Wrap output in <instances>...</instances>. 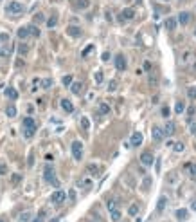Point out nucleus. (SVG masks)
<instances>
[{
    "instance_id": "obj_1",
    "label": "nucleus",
    "mask_w": 196,
    "mask_h": 222,
    "mask_svg": "<svg viewBox=\"0 0 196 222\" xmlns=\"http://www.w3.org/2000/svg\"><path fill=\"white\" fill-rule=\"evenodd\" d=\"M43 179H45V182H49L52 186H60V181L56 179V172H54L52 164H45V168H43Z\"/></svg>"
},
{
    "instance_id": "obj_2",
    "label": "nucleus",
    "mask_w": 196,
    "mask_h": 222,
    "mask_svg": "<svg viewBox=\"0 0 196 222\" xmlns=\"http://www.w3.org/2000/svg\"><path fill=\"white\" fill-rule=\"evenodd\" d=\"M23 11H25V7H23V4H20V2H9V4L6 6V13L11 15V16L23 15Z\"/></svg>"
},
{
    "instance_id": "obj_3",
    "label": "nucleus",
    "mask_w": 196,
    "mask_h": 222,
    "mask_svg": "<svg viewBox=\"0 0 196 222\" xmlns=\"http://www.w3.org/2000/svg\"><path fill=\"white\" fill-rule=\"evenodd\" d=\"M72 155L76 161H81V157H83V143L81 141H74L72 143Z\"/></svg>"
},
{
    "instance_id": "obj_4",
    "label": "nucleus",
    "mask_w": 196,
    "mask_h": 222,
    "mask_svg": "<svg viewBox=\"0 0 196 222\" xmlns=\"http://www.w3.org/2000/svg\"><path fill=\"white\" fill-rule=\"evenodd\" d=\"M65 199H67V193H65L63 190H56V191L51 195V201L54 202V204H61Z\"/></svg>"
},
{
    "instance_id": "obj_5",
    "label": "nucleus",
    "mask_w": 196,
    "mask_h": 222,
    "mask_svg": "<svg viewBox=\"0 0 196 222\" xmlns=\"http://www.w3.org/2000/svg\"><path fill=\"white\" fill-rule=\"evenodd\" d=\"M140 163H142L144 166H151V164L155 163V155H153L151 152H142V155H140Z\"/></svg>"
},
{
    "instance_id": "obj_6",
    "label": "nucleus",
    "mask_w": 196,
    "mask_h": 222,
    "mask_svg": "<svg viewBox=\"0 0 196 222\" xmlns=\"http://www.w3.org/2000/svg\"><path fill=\"white\" fill-rule=\"evenodd\" d=\"M126 67H128L126 65V58H124L123 54H117L115 56V69L117 71H126Z\"/></svg>"
},
{
    "instance_id": "obj_7",
    "label": "nucleus",
    "mask_w": 196,
    "mask_h": 222,
    "mask_svg": "<svg viewBox=\"0 0 196 222\" xmlns=\"http://www.w3.org/2000/svg\"><path fill=\"white\" fill-rule=\"evenodd\" d=\"M176 24H178V22H176L175 16H167V18L164 20L165 31H175V29H176Z\"/></svg>"
},
{
    "instance_id": "obj_8",
    "label": "nucleus",
    "mask_w": 196,
    "mask_h": 222,
    "mask_svg": "<svg viewBox=\"0 0 196 222\" xmlns=\"http://www.w3.org/2000/svg\"><path fill=\"white\" fill-rule=\"evenodd\" d=\"M189 20H191V13H187V11H182V13H178V16H176V22H180L182 25L189 24Z\"/></svg>"
},
{
    "instance_id": "obj_9",
    "label": "nucleus",
    "mask_w": 196,
    "mask_h": 222,
    "mask_svg": "<svg viewBox=\"0 0 196 222\" xmlns=\"http://www.w3.org/2000/svg\"><path fill=\"white\" fill-rule=\"evenodd\" d=\"M133 18H135V11L131 9V7L123 9V13H121V20H133Z\"/></svg>"
},
{
    "instance_id": "obj_10",
    "label": "nucleus",
    "mask_w": 196,
    "mask_h": 222,
    "mask_svg": "<svg viewBox=\"0 0 196 222\" xmlns=\"http://www.w3.org/2000/svg\"><path fill=\"white\" fill-rule=\"evenodd\" d=\"M130 145H131V146H140V145H142V134H140V132H135L133 136H131V139H130Z\"/></svg>"
},
{
    "instance_id": "obj_11",
    "label": "nucleus",
    "mask_w": 196,
    "mask_h": 222,
    "mask_svg": "<svg viewBox=\"0 0 196 222\" xmlns=\"http://www.w3.org/2000/svg\"><path fill=\"white\" fill-rule=\"evenodd\" d=\"M60 105H61V108L67 112V114H72V112H74V105H72V101H70V99H61V103H60Z\"/></svg>"
},
{
    "instance_id": "obj_12",
    "label": "nucleus",
    "mask_w": 196,
    "mask_h": 222,
    "mask_svg": "<svg viewBox=\"0 0 196 222\" xmlns=\"http://www.w3.org/2000/svg\"><path fill=\"white\" fill-rule=\"evenodd\" d=\"M151 136H153L155 141H162V139H164V132H162L160 127H153L151 128Z\"/></svg>"
},
{
    "instance_id": "obj_13",
    "label": "nucleus",
    "mask_w": 196,
    "mask_h": 222,
    "mask_svg": "<svg viewBox=\"0 0 196 222\" xmlns=\"http://www.w3.org/2000/svg\"><path fill=\"white\" fill-rule=\"evenodd\" d=\"M162 132H164L165 137L173 136V134H175V123H173V121H167V123H165V128L162 130Z\"/></svg>"
},
{
    "instance_id": "obj_14",
    "label": "nucleus",
    "mask_w": 196,
    "mask_h": 222,
    "mask_svg": "<svg viewBox=\"0 0 196 222\" xmlns=\"http://www.w3.org/2000/svg\"><path fill=\"white\" fill-rule=\"evenodd\" d=\"M22 125H23V128H31V130H36V121H34L31 116L25 117V119L22 121Z\"/></svg>"
},
{
    "instance_id": "obj_15",
    "label": "nucleus",
    "mask_w": 196,
    "mask_h": 222,
    "mask_svg": "<svg viewBox=\"0 0 196 222\" xmlns=\"http://www.w3.org/2000/svg\"><path fill=\"white\" fill-rule=\"evenodd\" d=\"M81 90H83L81 81H72V83H70V92H74V94H81Z\"/></svg>"
},
{
    "instance_id": "obj_16",
    "label": "nucleus",
    "mask_w": 196,
    "mask_h": 222,
    "mask_svg": "<svg viewBox=\"0 0 196 222\" xmlns=\"http://www.w3.org/2000/svg\"><path fill=\"white\" fill-rule=\"evenodd\" d=\"M72 6L76 7V9H86V7L90 6V0H76Z\"/></svg>"
},
{
    "instance_id": "obj_17",
    "label": "nucleus",
    "mask_w": 196,
    "mask_h": 222,
    "mask_svg": "<svg viewBox=\"0 0 196 222\" xmlns=\"http://www.w3.org/2000/svg\"><path fill=\"white\" fill-rule=\"evenodd\" d=\"M67 34H70L72 38H77V36H81V29L76 27V25H70V27L67 29Z\"/></svg>"
},
{
    "instance_id": "obj_18",
    "label": "nucleus",
    "mask_w": 196,
    "mask_h": 222,
    "mask_svg": "<svg viewBox=\"0 0 196 222\" xmlns=\"http://www.w3.org/2000/svg\"><path fill=\"white\" fill-rule=\"evenodd\" d=\"M76 184H77V188H90V186H92V179L83 177V179H79Z\"/></svg>"
},
{
    "instance_id": "obj_19",
    "label": "nucleus",
    "mask_w": 196,
    "mask_h": 222,
    "mask_svg": "<svg viewBox=\"0 0 196 222\" xmlns=\"http://www.w3.org/2000/svg\"><path fill=\"white\" fill-rule=\"evenodd\" d=\"M106 206H108V211L110 213L115 211V210H119V206H117V201H115V199H108V201H106Z\"/></svg>"
},
{
    "instance_id": "obj_20",
    "label": "nucleus",
    "mask_w": 196,
    "mask_h": 222,
    "mask_svg": "<svg viewBox=\"0 0 196 222\" xmlns=\"http://www.w3.org/2000/svg\"><path fill=\"white\" fill-rule=\"evenodd\" d=\"M184 168L191 173V177H196V164H193V163H186V164H184Z\"/></svg>"
},
{
    "instance_id": "obj_21",
    "label": "nucleus",
    "mask_w": 196,
    "mask_h": 222,
    "mask_svg": "<svg viewBox=\"0 0 196 222\" xmlns=\"http://www.w3.org/2000/svg\"><path fill=\"white\" fill-rule=\"evenodd\" d=\"M18 114V110H16V107H13V105H9V107H6V116L7 117H15Z\"/></svg>"
},
{
    "instance_id": "obj_22",
    "label": "nucleus",
    "mask_w": 196,
    "mask_h": 222,
    "mask_svg": "<svg viewBox=\"0 0 196 222\" xmlns=\"http://www.w3.org/2000/svg\"><path fill=\"white\" fill-rule=\"evenodd\" d=\"M6 96H7L9 99H16V98H18V92H16L13 87H7V89H6Z\"/></svg>"
},
{
    "instance_id": "obj_23",
    "label": "nucleus",
    "mask_w": 196,
    "mask_h": 222,
    "mask_svg": "<svg viewBox=\"0 0 196 222\" xmlns=\"http://www.w3.org/2000/svg\"><path fill=\"white\" fill-rule=\"evenodd\" d=\"M16 36H18L20 40H25V38L29 36V31H27V27H20V29H18V33H16Z\"/></svg>"
},
{
    "instance_id": "obj_24",
    "label": "nucleus",
    "mask_w": 196,
    "mask_h": 222,
    "mask_svg": "<svg viewBox=\"0 0 196 222\" xmlns=\"http://www.w3.org/2000/svg\"><path fill=\"white\" fill-rule=\"evenodd\" d=\"M175 112L176 114H184V112H186V105H184V101H176Z\"/></svg>"
},
{
    "instance_id": "obj_25",
    "label": "nucleus",
    "mask_w": 196,
    "mask_h": 222,
    "mask_svg": "<svg viewBox=\"0 0 196 222\" xmlns=\"http://www.w3.org/2000/svg\"><path fill=\"white\" fill-rule=\"evenodd\" d=\"M31 211H23L20 215V217H18V222H31Z\"/></svg>"
},
{
    "instance_id": "obj_26",
    "label": "nucleus",
    "mask_w": 196,
    "mask_h": 222,
    "mask_svg": "<svg viewBox=\"0 0 196 222\" xmlns=\"http://www.w3.org/2000/svg\"><path fill=\"white\" fill-rule=\"evenodd\" d=\"M165 204H167V199H165V197H160V199H158V204H156V211L160 213L162 210H164Z\"/></svg>"
},
{
    "instance_id": "obj_27",
    "label": "nucleus",
    "mask_w": 196,
    "mask_h": 222,
    "mask_svg": "<svg viewBox=\"0 0 196 222\" xmlns=\"http://www.w3.org/2000/svg\"><path fill=\"white\" fill-rule=\"evenodd\" d=\"M27 31H29V34H32V36H36V38L40 36V29H38L36 25H29V27H27Z\"/></svg>"
},
{
    "instance_id": "obj_28",
    "label": "nucleus",
    "mask_w": 196,
    "mask_h": 222,
    "mask_svg": "<svg viewBox=\"0 0 196 222\" xmlns=\"http://www.w3.org/2000/svg\"><path fill=\"white\" fill-rule=\"evenodd\" d=\"M79 121H81V128H83V130H88V128H90V119H88V117L83 116Z\"/></svg>"
},
{
    "instance_id": "obj_29",
    "label": "nucleus",
    "mask_w": 196,
    "mask_h": 222,
    "mask_svg": "<svg viewBox=\"0 0 196 222\" xmlns=\"http://www.w3.org/2000/svg\"><path fill=\"white\" fill-rule=\"evenodd\" d=\"M175 215H176V219H178V220H186V219H187V210H178Z\"/></svg>"
},
{
    "instance_id": "obj_30",
    "label": "nucleus",
    "mask_w": 196,
    "mask_h": 222,
    "mask_svg": "<svg viewBox=\"0 0 196 222\" xmlns=\"http://www.w3.org/2000/svg\"><path fill=\"white\" fill-rule=\"evenodd\" d=\"M56 24H58V18H56V15H52L51 18L47 20V27H49V29H52V27H56Z\"/></svg>"
},
{
    "instance_id": "obj_31",
    "label": "nucleus",
    "mask_w": 196,
    "mask_h": 222,
    "mask_svg": "<svg viewBox=\"0 0 196 222\" xmlns=\"http://www.w3.org/2000/svg\"><path fill=\"white\" fill-rule=\"evenodd\" d=\"M128 213H130L131 217H135V215L139 213V204H131V206H130V210H128Z\"/></svg>"
},
{
    "instance_id": "obj_32",
    "label": "nucleus",
    "mask_w": 196,
    "mask_h": 222,
    "mask_svg": "<svg viewBox=\"0 0 196 222\" xmlns=\"http://www.w3.org/2000/svg\"><path fill=\"white\" fill-rule=\"evenodd\" d=\"M110 217H112V220H114V222H119V220H121V211H119V210H115V211L110 213Z\"/></svg>"
},
{
    "instance_id": "obj_33",
    "label": "nucleus",
    "mask_w": 196,
    "mask_h": 222,
    "mask_svg": "<svg viewBox=\"0 0 196 222\" xmlns=\"http://www.w3.org/2000/svg\"><path fill=\"white\" fill-rule=\"evenodd\" d=\"M16 49H18V53H20V54H27V53H29V47H27L25 43H20Z\"/></svg>"
},
{
    "instance_id": "obj_34",
    "label": "nucleus",
    "mask_w": 196,
    "mask_h": 222,
    "mask_svg": "<svg viewBox=\"0 0 196 222\" xmlns=\"http://www.w3.org/2000/svg\"><path fill=\"white\" fill-rule=\"evenodd\" d=\"M110 112V107L106 105V103H101L99 105V114H108Z\"/></svg>"
},
{
    "instance_id": "obj_35",
    "label": "nucleus",
    "mask_w": 196,
    "mask_h": 222,
    "mask_svg": "<svg viewBox=\"0 0 196 222\" xmlns=\"http://www.w3.org/2000/svg\"><path fill=\"white\" fill-rule=\"evenodd\" d=\"M88 173H92V175H97V173H99V168H97V166H95V164H88Z\"/></svg>"
},
{
    "instance_id": "obj_36",
    "label": "nucleus",
    "mask_w": 196,
    "mask_h": 222,
    "mask_svg": "<svg viewBox=\"0 0 196 222\" xmlns=\"http://www.w3.org/2000/svg\"><path fill=\"white\" fill-rule=\"evenodd\" d=\"M43 219H45V210H40L38 217H36L34 220H31V222H43Z\"/></svg>"
},
{
    "instance_id": "obj_37",
    "label": "nucleus",
    "mask_w": 196,
    "mask_h": 222,
    "mask_svg": "<svg viewBox=\"0 0 196 222\" xmlns=\"http://www.w3.org/2000/svg\"><path fill=\"white\" fill-rule=\"evenodd\" d=\"M34 132H36V130H31V128H23V136H25L27 139H31L32 136H34Z\"/></svg>"
},
{
    "instance_id": "obj_38",
    "label": "nucleus",
    "mask_w": 196,
    "mask_h": 222,
    "mask_svg": "<svg viewBox=\"0 0 196 222\" xmlns=\"http://www.w3.org/2000/svg\"><path fill=\"white\" fill-rule=\"evenodd\" d=\"M72 83V76L70 74H67V76H63V85H67V87H70Z\"/></svg>"
},
{
    "instance_id": "obj_39",
    "label": "nucleus",
    "mask_w": 196,
    "mask_h": 222,
    "mask_svg": "<svg viewBox=\"0 0 196 222\" xmlns=\"http://www.w3.org/2000/svg\"><path fill=\"white\" fill-rule=\"evenodd\" d=\"M34 22H36V24H41V22H45V16H43L41 13H36V15H34Z\"/></svg>"
},
{
    "instance_id": "obj_40",
    "label": "nucleus",
    "mask_w": 196,
    "mask_h": 222,
    "mask_svg": "<svg viewBox=\"0 0 196 222\" xmlns=\"http://www.w3.org/2000/svg\"><path fill=\"white\" fill-rule=\"evenodd\" d=\"M187 96H189L191 99H196V87H191V89L187 90Z\"/></svg>"
},
{
    "instance_id": "obj_41",
    "label": "nucleus",
    "mask_w": 196,
    "mask_h": 222,
    "mask_svg": "<svg viewBox=\"0 0 196 222\" xmlns=\"http://www.w3.org/2000/svg\"><path fill=\"white\" fill-rule=\"evenodd\" d=\"M95 83H103V72L101 71L95 72Z\"/></svg>"
},
{
    "instance_id": "obj_42",
    "label": "nucleus",
    "mask_w": 196,
    "mask_h": 222,
    "mask_svg": "<svg viewBox=\"0 0 196 222\" xmlns=\"http://www.w3.org/2000/svg\"><path fill=\"white\" fill-rule=\"evenodd\" d=\"M173 148H175V152H184V143H175Z\"/></svg>"
},
{
    "instance_id": "obj_43",
    "label": "nucleus",
    "mask_w": 196,
    "mask_h": 222,
    "mask_svg": "<svg viewBox=\"0 0 196 222\" xmlns=\"http://www.w3.org/2000/svg\"><path fill=\"white\" fill-rule=\"evenodd\" d=\"M92 51H94V45H86V47H85V51H83V56H88Z\"/></svg>"
},
{
    "instance_id": "obj_44",
    "label": "nucleus",
    "mask_w": 196,
    "mask_h": 222,
    "mask_svg": "<svg viewBox=\"0 0 196 222\" xmlns=\"http://www.w3.org/2000/svg\"><path fill=\"white\" fill-rule=\"evenodd\" d=\"M20 179H22V175H18V173H15V175L11 177V182H13V184H18V182H20Z\"/></svg>"
},
{
    "instance_id": "obj_45",
    "label": "nucleus",
    "mask_w": 196,
    "mask_h": 222,
    "mask_svg": "<svg viewBox=\"0 0 196 222\" xmlns=\"http://www.w3.org/2000/svg\"><path fill=\"white\" fill-rule=\"evenodd\" d=\"M11 54V51L9 49H4V47H0V56H4V58H7Z\"/></svg>"
},
{
    "instance_id": "obj_46",
    "label": "nucleus",
    "mask_w": 196,
    "mask_h": 222,
    "mask_svg": "<svg viewBox=\"0 0 196 222\" xmlns=\"http://www.w3.org/2000/svg\"><path fill=\"white\" fill-rule=\"evenodd\" d=\"M115 89H117V81H115V80H112V81H110V85H108V90H110V92H114Z\"/></svg>"
},
{
    "instance_id": "obj_47",
    "label": "nucleus",
    "mask_w": 196,
    "mask_h": 222,
    "mask_svg": "<svg viewBox=\"0 0 196 222\" xmlns=\"http://www.w3.org/2000/svg\"><path fill=\"white\" fill-rule=\"evenodd\" d=\"M41 85H43V89H49V87L52 85V80H43V81H41Z\"/></svg>"
},
{
    "instance_id": "obj_48",
    "label": "nucleus",
    "mask_w": 196,
    "mask_h": 222,
    "mask_svg": "<svg viewBox=\"0 0 196 222\" xmlns=\"http://www.w3.org/2000/svg\"><path fill=\"white\" fill-rule=\"evenodd\" d=\"M7 172V166H4V164H0V175H4Z\"/></svg>"
},
{
    "instance_id": "obj_49",
    "label": "nucleus",
    "mask_w": 196,
    "mask_h": 222,
    "mask_svg": "<svg viewBox=\"0 0 196 222\" xmlns=\"http://www.w3.org/2000/svg\"><path fill=\"white\" fill-rule=\"evenodd\" d=\"M162 116H169V108H167V107H165V108H162Z\"/></svg>"
},
{
    "instance_id": "obj_50",
    "label": "nucleus",
    "mask_w": 196,
    "mask_h": 222,
    "mask_svg": "<svg viewBox=\"0 0 196 222\" xmlns=\"http://www.w3.org/2000/svg\"><path fill=\"white\" fill-rule=\"evenodd\" d=\"M6 40H7V34H6V33H2V34H0V42H6Z\"/></svg>"
},
{
    "instance_id": "obj_51",
    "label": "nucleus",
    "mask_w": 196,
    "mask_h": 222,
    "mask_svg": "<svg viewBox=\"0 0 196 222\" xmlns=\"http://www.w3.org/2000/svg\"><path fill=\"white\" fill-rule=\"evenodd\" d=\"M69 197H70V199L74 201V199H76V191H74V190H70V191H69Z\"/></svg>"
},
{
    "instance_id": "obj_52",
    "label": "nucleus",
    "mask_w": 196,
    "mask_h": 222,
    "mask_svg": "<svg viewBox=\"0 0 196 222\" xmlns=\"http://www.w3.org/2000/svg\"><path fill=\"white\" fill-rule=\"evenodd\" d=\"M101 58H103V62H106V60L110 58V53H103V56H101Z\"/></svg>"
},
{
    "instance_id": "obj_53",
    "label": "nucleus",
    "mask_w": 196,
    "mask_h": 222,
    "mask_svg": "<svg viewBox=\"0 0 196 222\" xmlns=\"http://www.w3.org/2000/svg\"><path fill=\"white\" fill-rule=\"evenodd\" d=\"M32 164H34V155L31 154V155H29V166H32Z\"/></svg>"
},
{
    "instance_id": "obj_54",
    "label": "nucleus",
    "mask_w": 196,
    "mask_h": 222,
    "mask_svg": "<svg viewBox=\"0 0 196 222\" xmlns=\"http://www.w3.org/2000/svg\"><path fill=\"white\" fill-rule=\"evenodd\" d=\"M191 134L196 137V125H191Z\"/></svg>"
},
{
    "instance_id": "obj_55",
    "label": "nucleus",
    "mask_w": 196,
    "mask_h": 222,
    "mask_svg": "<svg viewBox=\"0 0 196 222\" xmlns=\"http://www.w3.org/2000/svg\"><path fill=\"white\" fill-rule=\"evenodd\" d=\"M144 69L146 71H149V69H151V63H149V62H144Z\"/></svg>"
},
{
    "instance_id": "obj_56",
    "label": "nucleus",
    "mask_w": 196,
    "mask_h": 222,
    "mask_svg": "<svg viewBox=\"0 0 196 222\" xmlns=\"http://www.w3.org/2000/svg\"><path fill=\"white\" fill-rule=\"evenodd\" d=\"M16 67H23V60H16Z\"/></svg>"
},
{
    "instance_id": "obj_57",
    "label": "nucleus",
    "mask_w": 196,
    "mask_h": 222,
    "mask_svg": "<svg viewBox=\"0 0 196 222\" xmlns=\"http://www.w3.org/2000/svg\"><path fill=\"white\" fill-rule=\"evenodd\" d=\"M191 210H193V211H196V201L191 202Z\"/></svg>"
},
{
    "instance_id": "obj_58",
    "label": "nucleus",
    "mask_w": 196,
    "mask_h": 222,
    "mask_svg": "<svg viewBox=\"0 0 196 222\" xmlns=\"http://www.w3.org/2000/svg\"><path fill=\"white\" fill-rule=\"evenodd\" d=\"M51 222H58V219H54V220H51Z\"/></svg>"
},
{
    "instance_id": "obj_59",
    "label": "nucleus",
    "mask_w": 196,
    "mask_h": 222,
    "mask_svg": "<svg viewBox=\"0 0 196 222\" xmlns=\"http://www.w3.org/2000/svg\"><path fill=\"white\" fill-rule=\"evenodd\" d=\"M194 36H196V27H194Z\"/></svg>"
},
{
    "instance_id": "obj_60",
    "label": "nucleus",
    "mask_w": 196,
    "mask_h": 222,
    "mask_svg": "<svg viewBox=\"0 0 196 222\" xmlns=\"http://www.w3.org/2000/svg\"><path fill=\"white\" fill-rule=\"evenodd\" d=\"M165 2H167V0H165Z\"/></svg>"
},
{
    "instance_id": "obj_61",
    "label": "nucleus",
    "mask_w": 196,
    "mask_h": 222,
    "mask_svg": "<svg viewBox=\"0 0 196 222\" xmlns=\"http://www.w3.org/2000/svg\"><path fill=\"white\" fill-rule=\"evenodd\" d=\"M0 222H2V220H0Z\"/></svg>"
}]
</instances>
